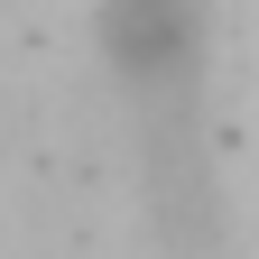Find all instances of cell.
Wrapping results in <instances>:
<instances>
[{"label":"cell","mask_w":259,"mask_h":259,"mask_svg":"<svg viewBox=\"0 0 259 259\" xmlns=\"http://www.w3.org/2000/svg\"><path fill=\"white\" fill-rule=\"evenodd\" d=\"M139 148H148L157 241H167L176 259H213L222 250V176H213L204 111H157V120H139Z\"/></svg>","instance_id":"2"},{"label":"cell","mask_w":259,"mask_h":259,"mask_svg":"<svg viewBox=\"0 0 259 259\" xmlns=\"http://www.w3.org/2000/svg\"><path fill=\"white\" fill-rule=\"evenodd\" d=\"M102 65L120 93L157 111H204V65H213V10L204 0H102Z\"/></svg>","instance_id":"1"}]
</instances>
